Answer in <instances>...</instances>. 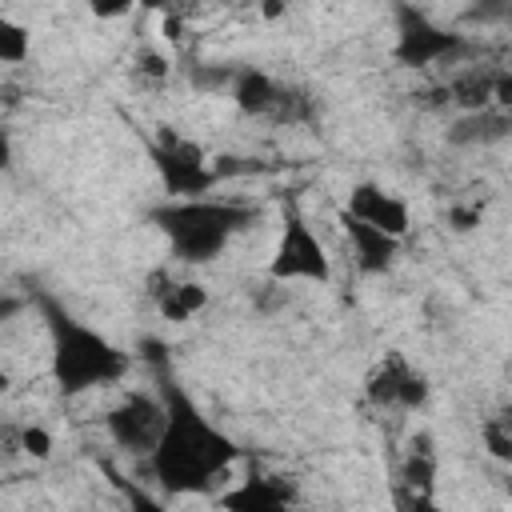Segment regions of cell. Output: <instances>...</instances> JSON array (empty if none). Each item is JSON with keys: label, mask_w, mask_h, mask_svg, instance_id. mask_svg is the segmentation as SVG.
Returning a JSON list of instances; mask_svg holds the SVG:
<instances>
[{"label": "cell", "mask_w": 512, "mask_h": 512, "mask_svg": "<svg viewBox=\"0 0 512 512\" xmlns=\"http://www.w3.org/2000/svg\"><path fill=\"white\" fill-rule=\"evenodd\" d=\"M20 428H24V424L0 420V452H20Z\"/></svg>", "instance_id": "cell-26"}, {"label": "cell", "mask_w": 512, "mask_h": 512, "mask_svg": "<svg viewBox=\"0 0 512 512\" xmlns=\"http://www.w3.org/2000/svg\"><path fill=\"white\" fill-rule=\"evenodd\" d=\"M512 16V0H468L464 20L468 24H504Z\"/></svg>", "instance_id": "cell-21"}, {"label": "cell", "mask_w": 512, "mask_h": 512, "mask_svg": "<svg viewBox=\"0 0 512 512\" xmlns=\"http://www.w3.org/2000/svg\"><path fill=\"white\" fill-rule=\"evenodd\" d=\"M316 120V100L308 88L300 84H280L276 108H272V124H312Z\"/></svg>", "instance_id": "cell-17"}, {"label": "cell", "mask_w": 512, "mask_h": 512, "mask_svg": "<svg viewBox=\"0 0 512 512\" xmlns=\"http://www.w3.org/2000/svg\"><path fill=\"white\" fill-rule=\"evenodd\" d=\"M48 328V344H52V384L60 388V396H80L88 388H112L128 376V352L116 348L104 332L88 328L84 320H76L52 292L36 288L28 296Z\"/></svg>", "instance_id": "cell-2"}, {"label": "cell", "mask_w": 512, "mask_h": 512, "mask_svg": "<svg viewBox=\"0 0 512 512\" xmlns=\"http://www.w3.org/2000/svg\"><path fill=\"white\" fill-rule=\"evenodd\" d=\"M136 4H140V8H148V12H164L172 0H136Z\"/></svg>", "instance_id": "cell-29"}, {"label": "cell", "mask_w": 512, "mask_h": 512, "mask_svg": "<svg viewBox=\"0 0 512 512\" xmlns=\"http://www.w3.org/2000/svg\"><path fill=\"white\" fill-rule=\"evenodd\" d=\"M144 148H148V160L164 184V192L172 200H184V196H208L216 188V168L208 164L204 148L180 132H172L168 124L156 128V136H144Z\"/></svg>", "instance_id": "cell-5"}, {"label": "cell", "mask_w": 512, "mask_h": 512, "mask_svg": "<svg viewBox=\"0 0 512 512\" xmlns=\"http://www.w3.org/2000/svg\"><path fill=\"white\" fill-rule=\"evenodd\" d=\"M344 212L356 216V220H364V224H372V228H384L388 236H400V240H404L408 228H412L408 204H404L396 192H388L384 184H376V180L352 184V192H348V200H344Z\"/></svg>", "instance_id": "cell-9"}, {"label": "cell", "mask_w": 512, "mask_h": 512, "mask_svg": "<svg viewBox=\"0 0 512 512\" xmlns=\"http://www.w3.org/2000/svg\"><path fill=\"white\" fill-rule=\"evenodd\" d=\"M148 300L152 308L168 320V324H184L192 316H200L208 308V288L196 284V280H172L164 268H152L148 272Z\"/></svg>", "instance_id": "cell-11"}, {"label": "cell", "mask_w": 512, "mask_h": 512, "mask_svg": "<svg viewBox=\"0 0 512 512\" xmlns=\"http://www.w3.org/2000/svg\"><path fill=\"white\" fill-rule=\"evenodd\" d=\"M32 52V36L20 20H12L8 12H0V64H24Z\"/></svg>", "instance_id": "cell-18"}, {"label": "cell", "mask_w": 512, "mask_h": 512, "mask_svg": "<svg viewBox=\"0 0 512 512\" xmlns=\"http://www.w3.org/2000/svg\"><path fill=\"white\" fill-rule=\"evenodd\" d=\"M140 348L156 372V396L164 404V428H160L156 444L144 452V472L168 496L212 492L220 484V476L236 464L240 448L224 428H216L204 416V408L192 400V392L172 376L168 348L156 340H144Z\"/></svg>", "instance_id": "cell-1"}, {"label": "cell", "mask_w": 512, "mask_h": 512, "mask_svg": "<svg viewBox=\"0 0 512 512\" xmlns=\"http://www.w3.org/2000/svg\"><path fill=\"white\" fill-rule=\"evenodd\" d=\"M28 308V296H0V324H8L12 316H20Z\"/></svg>", "instance_id": "cell-27"}, {"label": "cell", "mask_w": 512, "mask_h": 512, "mask_svg": "<svg viewBox=\"0 0 512 512\" xmlns=\"http://www.w3.org/2000/svg\"><path fill=\"white\" fill-rule=\"evenodd\" d=\"M140 72L152 76V80H164L168 76V60L160 52H140Z\"/></svg>", "instance_id": "cell-25"}, {"label": "cell", "mask_w": 512, "mask_h": 512, "mask_svg": "<svg viewBox=\"0 0 512 512\" xmlns=\"http://www.w3.org/2000/svg\"><path fill=\"white\" fill-rule=\"evenodd\" d=\"M504 68H488V64H472L460 68L456 76H448L444 84V100L456 112H476V108H496V80Z\"/></svg>", "instance_id": "cell-16"}, {"label": "cell", "mask_w": 512, "mask_h": 512, "mask_svg": "<svg viewBox=\"0 0 512 512\" xmlns=\"http://www.w3.org/2000/svg\"><path fill=\"white\" fill-rule=\"evenodd\" d=\"M428 376L416 372L404 352H388L384 360H376V368L364 380V400L380 412H416L428 404Z\"/></svg>", "instance_id": "cell-7"}, {"label": "cell", "mask_w": 512, "mask_h": 512, "mask_svg": "<svg viewBox=\"0 0 512 512\" xmlns=\"http://www.w3.org/2000/svg\"><path fill=\"white\" fill-rule=\"evenodd\" d=\"M292 500H296V492H292V484L284 476H260V472L240 480L232 492L216 496V504L228 508V512H280Z\"/></svg>", "instance_id": "cell-12"}, {"label": "cell", "mask_w": 512, "mask_h": 512, "mask_svg": "<svg viewBox=\"0 0 512 512\" xmlns=\"http://www.w3.org/2000/svg\"><path fill=\"white\" fill-rule=\"evenodd\" d=\"M84 4H88V12H92L96 20H120V16L132 12L136 0H84Z\"/></svg>", "instance_id": "cell-24"}, {"label": "cell", "mask_w": 512, "mask_h": 512, "mask_svg": "<svg viewBox=\"0 0 512 512\" xmlns=\"http://www.w3.org/2000/svg\"><path fill=\"white\" fill-rule=\"evenodd\" d=\"M260 220L256 204L240 200H212V196H184L148 208V224L168 240V252L180 264H208L216 260L236 232Z\"/></svg>", "instance_id": "cell-3"}, {"label": "cell", "mask_w": 512, "mask_h": 512, "mask_svg": "<svg viewBox=\"0 0 512 512\" xmlns=\"http://www.w3.org/2000/svg\"><path fill=\"white\" fill-rule=\"evenodd\" d=\"M392 24H396V40H392V56L404 68H432V64H460L476 52V44L464 32L440 28L424 8H416L412 0H392Z\"/></svg>", "instance_id": "cell-4"}, {"label": "cell", "mask_w": 512, "mask_h": 512, "mask_svg": "<svg viewBox=\"0 0 512 512\" xmlns=\"http://www.w3.org/2000/svg\"><path fill=\"white\" fill-rule=\"evenodd\" d=\"M232 68L236 64H204V60H192L184 64V76L196 92H224L232 84Z\"/></svg>", "instance_id": "cell-20"}, {"label": "cell", "mask_w": 512, "mask_h": 512, "mask_svg": "<svg viewBox=\"0 0 512 512\" xmlns=\"http://www.w3.org/2000/svg\"><path fill=\"white\" fill-rule=\"evenodd\" d=\"M480 440H484V448H488L492 460L508 464V460H512V420H508V412L488 416V420L480 424Z\"/></svg>", "instance_id": "cell-19"}, {"label": "cell", "mask_w": 512, "mask_h": 512, "mask_svg": "<svg viewBox=\"0 0 512 512\" xmlns=\"http://www.w3.org/2000/svg\"><path fill=\"white\" fill-rule=\"evenodd\" d=\"M104 428L116 440V448H124L132 456H144L156 444L160 428H164V404H160L156 392H128L124 400H116L104 412Z\"/></svg>", "instance_id": "cell-8"}, {"label": "cell", "mask_w": 512, "mask_h": 512, "mask_svg": "<svg viewBox=\"0 0 512 512\" xmlns=\"http://www.w3.org/2000/svg\"><path fill=\"white\" fill-rule=\"evenodd\" d=\"M480 220H484V204H456V208H448V224L456 232H472Z\"/></svg>", "instance_id": "cell-23"}, {"label": "cell", "mask_w": 512, "mask_h": 512, "mask_svg": "<svg viewBox=\"0 0 512 512\" xmlns=\"http://www.w3.org/2000/svg\"><path fill=\"white\" fill-rule=\"evenodd\" d=\"M508 132H512L508 108H476V112H460L444 128V140L452 148H492V144H504Z\"/></svg>", "instance_id": "cell-13"}, {"label": "cell", "mask_w": 512, "mask_h": 512, "mask_svg": "<svg viewBox=\"0 0 512 512\" xmlns=\"http://www.w3.org/2000/svg\"><path fill=\"white\" fill-rule=\"evenodd\" d=\"M228 96H232V104H236L244 116L272 120V108H276V96H280V80H276V76H268L264 68L236 64V68H232Z\"/></svg>", "instance_id": "cell-15"}, {"label": "cell", "mask_w": 512, "mask_h": 512, "mask_svg": "<svg viewBox=\"0 0 512 512\" xmlns=\"http://www.w3.org/2000/svg\"><path fill=\"white\" fill-rule=\"evenodd\" d=\"M20 452L44 460V456L52 452V436H48L44 428H36V424H24V428H20Z\"/></svg>", "instance_id": "cell-22"}, {"label": "cell", "mask_w": 512, "mask_h": 512, "mask_svg": "<svg viewBox=\"0 0 512 512\" xmlns=\"http://www.w3.org/2000/svg\"><path fill=\"white\" fill-rule=\"evenodd\" d=\"M8 388H12V376H8V368H4V364H0V396H4V392H8Z\"/></svg>", "instance_id": "cell-30"}, {"label": "cell", "mask_w": 512, "mask_h": 512, "mask_svg": "<svg viewBox=\"0 0 512 512\" xmlns=\"http://www.w3.org/2000/svg\"><path fill=\"white\" fill-rule=\"evenodd\" d=\"M340 224H344V236L352 244V260H356V272L360 276H384L396 256H400V236H388L384 228H372L356 216H348L340 208Z\"/></svg>", "instance_id": "cell-10"}, {"label": "cell", "mask_w": 512, "mask_h": 512, "mask_svg": "<svg viewBox=\"0 0 512 512\" xmlns=\"http://www.w3.org/2000/svg\"><path fill=\"white\" fill-rule=\"evenodd\" d=\"M12 164V136H8V128H0V172Z\"/></svg>", "instance_id": "cell-28"}, {"label": "cell", "mask_w": 512, "mask_h": 512, "mask_svg": "<svg viewBox=\"0 0 512 512\" xmlns=\"http://www.w3.org/2000/svg\"><path fill=\"white\" fill-rule=\"evenodd\" d=\"M432 480H436V452H432V436L420 432L408 444L404 468H400V504L404 508H428L432 504Z\"/></svg>", "instance_id": "cell-14"}, {"label": "cell", "mask_w": 512, "mask_h": 512, "mask_svg": "<svg viewBox=\"0 0 512 512\" xmlns=\"http://www.w3.org/2000/svg\"><path fill=\"white\" fill-rule=\"evenodd\" d=\"M268 276L276 284L288 280H312V284H328L332 280V260L320 244V236L312 232L308 216L296 204H284V220H280V240L276 252L268 260Z\"/></svg>", "instance_id": "cell-6"}]
</instances>
